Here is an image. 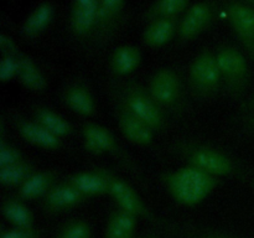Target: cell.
<instances>
[{
    "label": "cell",
    "instance_id": "6da1fadb",
    "mask_svg": "<svg viewBox=\"0 0 254 238\" xmlns=\"http://www.w3.org/2000/svg\"><path fill=\"white\" fill-rule=\"evenodd\" d=\"M166 186L179 205L191 207L208 198L217 186V178L188 164L168 176Z\"/></svg>",
    "mask_w": 254,
    "mask_h": 238
},
{
    "label": "cell",
    "instance_id": "7a4b0ae2",
    "mask_svg": "<svg viewBox=\"0 0 254 238\" xmlns=\"http://www.w3.org/2000/svg\"><path fill=\"white\" fill-rule=\"evenodd\" d=\"M215 56L222 79L233 87V89H242L250 76L247 60L242 52L236 47L225 46L221 47Z\"/></svg>",
    "mask_w": 254,
    "mask_h": 238
},
{
    "label": "cell",
    "instance_id": "3957f363",
    "mask_svg": "<svg viewBox=\"0 0 254 238\" xmlns=\"http://www.w3.org/2000/svg\"><path fill=\"white\" fill-rule=\"evenodd\" d=\"M124 108L148 124L154 131L163 129L165 119L161 107L151 98L149 93L140 89H130L124 97Z\"/></svg>",
    "mask_w": 254,
    "mask_h": 238
},
{
    "label": "cell",
    "instance_id": "277c9868",
    "mask_svg": "<svg viewBox=\"0 0 254 238\" xmlns=\"http://www.w3.org/2000/svg\"><path fill=\"white\" fill-rule=\"evenodd\" d=\"M190 78L196 91L202 94L213 93L222 79L215 55L202 52L196 56L190 67Z\"/></svg>",
    "mask_w": 254,
    "mask_h": 238
},
{
    "label": "cell",
    "instance_id": "5b68a950",
    "mask_svg": "<svg viewBox=\"0 0 254 238\" xmlns=\"http://www.w3.org/2000/svg\"><path fill=\"white\" fill-rule=\"evenodd\" d=\"M188 163L215 178L231 175L235 171V163L227 154L208 146L192 149L188 155Z\"/></svg>",
    "mask_w": 254,
    "mask_h": 238
},
{
    "label": "cell",
    "instance_id": "8992f818",
    "mask_svg": "<svg viewBox=\"0 0 254 238\" xmlns=\"http://www.w3.org/2000/svg\"><path fill=\"white\" fill-rule=\"evenodd\" d=\"M181 81L174 69L160 68L153 74L149 94L160 107H173L181 97Z\"/></svg>",
    "mask_w": 254,
    "mask_h": 238
},
{
    "label": "cell",
    "instance_id": "52a82bcc",
    "mask_svg": "<svg viewBox=\"0 0 254 238\" xmlns=\"http://www.w3.org/2000/svg\"><path fill=\"white\" fill-rule=\"evenodd\" d=\"M99 0H72L69 12V29L78 39L96 32L98 21Z\"/></svg>",
    "mask_w": 254,
    "mask_h": 238
},
{
    "label": "cell",
    "instance_id": "ba28073f",
    "mask_svg": "<svg viewBox=\"0 0 254 238\" xmlns=\"http://www.w3.org/2000/svg\"><path fill=\"white\" fill-rule=\"evenodd\" d=\"M213 10L210 2L197 1L191 4L181 16L178 35L183 40H191L202 34L212 21Z\"/></svg>",
    "mask_w": 254,
    "mask_h": 238
},
{
    "label": "cell",
    "instance_id": "9c48e42d",
    "mask_svg": "<svg viewBox=\"0 0 254 238\" xmlns=\"http://www.w3.org/2000/svg\"><path fill=\"white\" fill-rule=\"evenodd\" d=\"M108 195L113 198L117 207L121 210L127 211L136 217H146L149 215L148 208L140 195L136 192L135 188L122 178L116 176L109 178Z\"/></svg>",
    "mask_w": 254,
    "mask_h": 238
},
{
    "label": "cell",
    "instance_id": "30bf717a",
    "mask_svg": "<svg viewBox=\"0 0 254 238\" xmlns=\"http://www.w3.org/2000/svg\"><path fill=\"white\" fill-rule=\"evenodd\" d=\"M86 196L69 181L56 183L44 198V207L50 213H62L81 205Z\"/></svg>",
    "mask_w": 254,
    "mask_h": 238
},
{
    "label": "cell",
    "instance_id": "8fae6325",
    "mask_svg": "<svg viewBox=\"0 0 254 238\" xmlns=\"http://www.w3.org/2000/svg\"><path fill=\"white\" fill-rule=\"evenodd\" d=\"M55 12L56 6L52 0H41L25 16L20 29L22 36L27 40L41 36L54 21Z\"/></svg>",
    "mask_w": 254,
    "mask_h": 238
},
{
    "label": "cell",
    "instance_id": "7c38bea8",
    "mask_svg": "<svg viewBox=\"0 0 254 238\" xmlns=\"http://www.w3.org/2000/svg\"><path fill=\"white\" fill-rule=\"evenodd\" d=\"M231 26L254 55V9L243 2L233 1L227 6Z\"/></svg>",
    "mask_w": 254,
    "mask_h": 238
},
{
    "label": "cell",
    "instance_id": "4fadbf2b",
    "mask_svg": "<svg viewBox=\"0 0 254 238\" xmlns=\"http://www.w3.org/2000/svg\"><path fill=\"white\" fill-rule=\"evenodd\" d=\"M118 125L123 135L135 145L146 146L154 141L155 131L143 120L129 113L126 108L119 113Z\"/></svg>",
    "mask_w": 254,
    "mask_h": 238
},
{
    "label": "cell",
    "instance_id": "5bb4252c",
    "mask_svg": "<svg viewBox=\"0 0 254 238\" xmlns=\"http://www.w3.org/2000/svg\"><path fill=\"white\" fill-rule=\"evenodd\" d=\"M84 146L91 154H108L117 149V140L112 131L97 123H87L82 129Z\"/></svg>",
    "mask_w": 254,
    "mask_h": 238
},
{
    "label": "cell",
    "instance_id": "9a60e30c",
    "mask_svg": "<svg viewBox=\"0 0 254 238\" xmlns=\"http://www.w3.org/2000/svg\"><path fill=\"white\" fill-rule=\"evenodd\" d=\"M16 128L25 141L37 148L56 150L61 146V138L52 134L36 120H20Z\"/></svg>",
    "mask_w": 254,
    "mask_h": 238
},
{
    "label": "cell",
    "instance_id": "2e32d148",
    "mask_svg": "<svg viewBox=\"0 0 254 238\" xmlns=\"http://www.w3.org/2000/svg\"><path fill=\"white\" fill-rule=\"evenodd\" d=\"M56 185V176L50 171H35L21 186L17 187V197L22 201H35L46 197Z\"/></svg>",
    "mask_w": 254,
    "mask_h": 238
},
{
    "label": "cell",
    "instance_id": "e0dca14e",
    "mask_svg": "<svg viewBox=\"0 0 254 238\" xmlns=\"http://www.w3.org/2000/svg\"><path fill=\"white\" fill-rule=\"evenodd\" d=\"M179 22L175 19L156 17L149 22L143 32V41L149 47H161L174 39L178 34Z\"/></svg>",
    "mask_w": 254,
    "mask_h": 238
},
{
    "label": "cell",
    "instance_id": "ac0fdd59",
    "mask_svg": "<svg viewBox=\"0 0 254 238\" xmlns=\"http://www.w3.org/2000/svg\"><path fill=\"white\" fill-rule=\"evenodd\" d=\"M109 178L111 175L103 171H81L72 175L68 181L86 197H88L108 193Z\"/></svg>",
    "mask_w": 254,
    "mask_h": 238
},
{
    "label": "cell",
    "instance_id": "d6986e66",
    "mask_svg": "<svg viewBox=\"0 0 254 238\" xmlns=\"http://www.w3.org/2000/svg\"><path fill=\"white\" fill-rule=\"evenodd\" d=\"M143 54L135 45H122L111 57V68L117 76H129L140 66Z\"/></svg>",
    "mask_w": 254,
    "mask_h": 238
},
{
    "label": "cell",
    "instance_id": "ffe728a7",
    "mask_svg": "<svg viewBox=\"0 0 254 238\" xmlns=\"http://www.w3.org/2000/svg\"><path fill=\"white\" fill-rule=\"evenodd\" d=\"M138 218L136 216L117 207L108 216L104 238H134Z\"/></svg>",
    "mask_w": 254,
    "mask_h": 238
},
{
    "label": "cell",
    "instance_id": "44dd1931",
    "mask_svg": "<svg viewBox=\"0 0 254 238\" xmlns=\"http://www.w3.org/2000/svg\"><path fill=\"white\" fill-rule=\"evenodd\" d=\"M1 213L11 227H35L34 213L27 207L25 201L20 200L19 197L5 200L1 205Z\"/></svg>",
    "mask_w": 254,
    "mask_h": 238
},
{
    "label": "cell",
    "instance_id": "7402d4cb",
    "mask_svg": "<svg viewBox=\"0 0 254 238\" xmlns=\"http://www.w3.org/2000/svg\"><path fill=\"white\" fill-rule=\"evenodd\" d=\"M66 106L82 117H91L96 112V101L91 92L82 84H73L64 92Z\"/></svg>",
    "mask_w": 254,
    "mask_h": 238
},
{
    "label": "cell",
    "instance_id": "603a6c76",
    "mask_svg": "<svg viewBox=\"0 0 254 238\" xmlns=\"http://www.w3.org/2000/svg\"><path fill=\"white\" fill-rule=\"evenodd\" d=\"M35 120L59 138H64L73 133V126L64 117L47 107H37L34 111Z\"/></svg>",
    "mask_w": 254,
    "mask_h": 238
},
{
    "label": "cell",
    "instance_id": "cb8c5ba5",
    "mask_svg": "<svg viewBox=\"0 0 254 238\" xmlns=\"http://www.w3.org/2000/svg\"><path fill=\"white\" fill-rule=\"evenodd\" d=\"M17 79L32 92H42L46 88V78L37 64L24 54L19 55V76Z\"/></svg>",
    "mask_w": 254,
    "mask_h": 238
},
{
    "label": "cell",
    "instance_id": "d4e9b609",
    "mask_svg": "<svg viewBox=\"0 0 254 238\" xmlns=\"http://www.w3.org/2000/svg\"><path fill=\"white\" fill-rule=\"evenodd\" d=\"M126 2L127 0H99L96 31H106L111 29L123 14Z\"/></svg>",
    "mask_w": 254,
    "mask_h": 238
},
{
    "label": "cell",
    "instance_id": "484cf974",
    "mask_svg": "<svg viewBox=\"0 0 254 238\" xmlns=\"http://www.w3.org/2000/svg\"><path fill=\"white\" fill-rule=\"evenodd\" d=\"M34 173V168L27 161H19L16 164L0 168V182L7 187H19Z\"/></svg>",
    "mask_w": 254,
    "mask_h": 238
},
{
    "label": "cell",
    "instance_id": "4316f807",
    "mask_svg": "<svg viewBox=\"0 0 254 238\" xmlns=\"http://www.w3.org/2000/svg\"><path fill=\"white\" fill-rule=\"evenodd\" d=\"M190 6V0H156L153 6V16L176 19Z\"/></svg>",
    "mask_w": 254,
    "mask_h": 238
},
{
    "label": "cell",
    "instance_id": "83f0119b",
    "mask_svg": "<svg viewBox=\"0 0 254 238\" xmlns=\"http://www.w3.org/2000/svg\"><path fill=\"white\" fill-rule=\"evenodd\" d=\"M55 238H93V228L88 221L76 218L64 223Z\"/></svg>",
    "mask_w": 254,
    "mask_h": 238
},
{
    "label": "cell",
    "instance_id": "f1b7e54d",
    "mask_svg": "<svg viewBox=\"0 0 254 238\" xmlns=\"http://www.w3.org/2000/svg\"><path fill=\"white\" fill-rule=\"evenodd\" d=\"M19 76V56H1L0 60V79L1 82H11Z\"/></svg>",
    "mask_w": 254,
    "mask_h": 238
},
{
    "label": "cell",
    "instance_id": "f546056e",
    "mask_svg": "<svg viewBox=\"0 0 254 238\" xmlns=\"http://www.w3.org/2000/svg\"><path fill=\"white\" fill-rule=\"evenodd\" d=\"M22 160H24L22 154L20 153L19 149L15 148L11 144L1 141V144H0V168L16 164Z\"/></svg>",
    "mask_w": 254,
    "mask_h": 238
},
{
    "label": "cell",
    "instance_id": "4dcf8cb0",
    "mask_svg": "<svg viewBox=\"0 0 254 238\" xmlns=\"http://www.w3.org/2000/svg\"><path fill=\"white\" fill-rule=\"evenodd\" d=\"M0 238H40V233L35 227H10L9 230L2 231Z\"/></svg>",
    "mask_w": 254,
    "mask_h": 238
},
{
    "label": "cell",
    "instance_id": "1f68e13d",
    "mask_svg": "<svg viewBox=\"0 0 254 238\" xmlns=\"http://www.w3.org/2000/svg\"><path fill=\"white\" fill-rule=\"evenodd\" d=\"M0 50L1 56H19L21 54L15 40L4 31L0 34Z\"/></svg>",
    "mask_w": 254,
    "mask_h": 238
},
{
    "label": "cell",
    "instance_id": "d6a6232c",
    "mask_svg": "<svg viewBox=\"0 0 254 238\" xmlns=\"http://www.w3.org/2000/svg\"><path fill=\"white\" fill-rule=\"evenodd\" d=\"M205 238H232V237H227V236H218V235H215V236H207V237Z\"/></svg>",
    "mask_w": 254,
    "mask_h": 238
},
{
    "label": "cell",
    "instance_id": "836d02e7",
    "mask_svg": "<svg viewBox=\"0 0 254 238\" xmlns=\"http://www.w3.org/2000/svg\"><path fill=\"white\" fill-rule=\"evenodd\" d=\"M141 238H156V237H153V236H146V237H141Z\"/></svg>",
    "mask_w": 254,
    "mask_h": 238
},
{
    "label": "cell",
    "instance_id": "e575fe53",
    "mask_svg": "<svg viewBox=\"0 0 254 238\" xmlns=\"http://www.w3.org/2000/svg\"><path fill=\"white\" fill-rule=\"evenodd\" d=\"M247 1H250V2H252V4H254V0H247Z\"/></svg>",
    "mask_w": 254,
    "mask_h": 238
},
{
    "label": "cell",
    "instance_id": "d590c367",
    "mask_svg": "<svg viewBox=\"0 0 254 238\" xmlns=\"http://www.w3.org/2000/svg\"><path fill=\"white\" fill-rule=\"evenodd\" d=\"M252 123H253V126H254V116H253V119H252Z\"/></svg>",
    "mask_w": 254,
    "mask_h": 238
}]
</instances>
